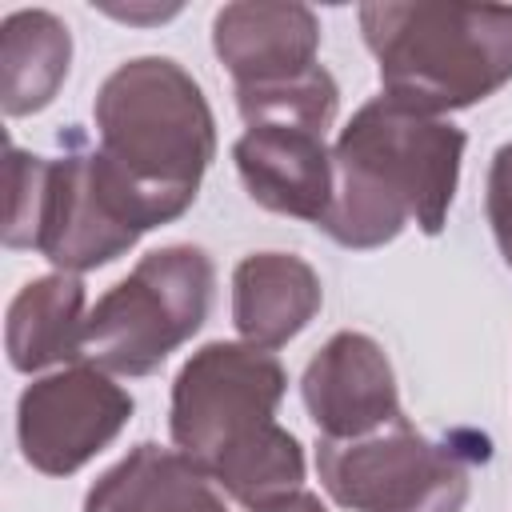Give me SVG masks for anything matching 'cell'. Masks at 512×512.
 <instances>
[{
    "label": "cell",
    "instance_id": "1",
    "mask_svg": "<svg viewBox=\"0 0 512 512\" xmlns=\"http://www.w3.org/2000/svg\"><path fill=\"white\" fill-rule=\"evenodd\" d=\"M284 392L288 372L276 352L244 340H208L172 380V448L244 512L304 488V444L276 420Z\"/></svg>",
    "mask_w": 512,
    "mask_h": 512
},
{
    "label": "cell",
    "instance_id": "2",
    "mask_svg": "<svg viewBox=\"0 0 512 512\" xmlns=\"http://www.w3.org/2000/svg\"><path fill=\"white\" fill-rule=\"evenodd\" d=\"M464 148L468 132L452 120L404 108L384 92L372 96L332 144V204L320 232L352 252L384 248L408 224L440 236Z\"/></svg>",
    "mask_w": 512,
    "mask_h": 512
},
{
    "label": "cell",
    "instance_id": "3",
    "mask_svg": "<svg viewBox=\"0 0 512 512\" xmlns=\"http://www.w3.org/2000/svg\"><path fill=\"white\" fill-rule=\"evenodd\" d=\"M96 148L160 224L180 220L216 160V116L172 56H136L104 76L92 100Z\"/></svg>",
    "mask_w": 512,
    "mask_h": 512
},
{
    "label": "cell",
    "instance_id": "4",
    "mask_svg": "<svg viewBox=\"0 0 512 512\" xmlns=\"http://www.w3.org/2000/svg\"><path fill=\"white\" fill-rule=\"evenodd\" d=\"M356 16L384 96L404 108L460 112L512 80V4L376 0Z\"/></svg>",
    "mask_w": 512,
    "mask_h": 512
},
{
    "label": "cell",
    "instance_id": "5",
    "mask_svg": "<svg viewBox=\"0 0 512 512\" xmlns=\"http://www.w3.org/2000/svg\"><path fill=\"white\" fill-rule=\"evenodd\" d=\"M236 108L244 132L232 144V160L244 192L276 216L320 228L332 204V148L324 136L340 108L332 72L316 64L284 84L236 88Z\"/></svg>",
    "mask_w": 512,
    "mask_h": 512
},
{
    "label": "cell",
    "instance_id": "6",
    "mask_svg": "<svg viewBox=\"0 0 512 512\" xmlns=\"http://www.w3.org/2000/svg\"><path fill=\"white\" fill-rule=\"evenodd\" d=\"M212 296L216 264L200 244L152 248L88 308L84 360L116 376H152L204 328Z\"/></svg>",
    "mask_w": 512,
    "mask_h": 512
},
{
    "label": "cell",
    "instance_id": "7",
    "mask_svg": "<svg viewBox=\"0 0 512 512\" xmlns=\"http://www.w3.org/2000/svg\"><path fill=\"white\" fill-rule=\"evenodd\" d=\"M60 144L64 156L48 160L44 172L32 248L56 264V272L80 276L124 256L144 232L160 228V220L100 148H88L80 128H64Z\"/></svg>",
    "mask_w": 512,
    "mask_h": 512
},
{
    "label": "cell",
    "instance_id": "8",
    "mask_svg": "<svg viewBox=\"0 0 512 512\" xmlns=\"http://www.w3.org/2000/svg\"><path fill=\"white\" fill-rule=\"evenodd\" d=\"M316 476L348 512H460L472 488L468 460L408 416L356 440H316Z\"/></svg>",
    "mask_w": 512,
    "mask_h": 512
},
{
    "label": "cell",
    "instance_id": "9",
    "mask_svg": "<svg viewBox=\"0 0 512 512\" xmlns=\"http://www.w3.org/2000/svg\"><path fill=\"white\" fill-rule=\"evenodd\" d=\"M136 400L92 360L32 380L16 400L20 456L44 476H72L96 460L132 420Z\"/></svg>",
    "mask_w": 512,
    "mask_h": 512
},
{
    "label": "cell",
    "instance_id": "10",
    "mask_svg": "<svg viewBox=\"0 0 512 512\" xmlns=\"http://www.w3.org/2000/svg\"><path fill=\"white\" fill-rule=\"evenodd\" d=\"M300 396L320 440H356L404 416L388 352L368 332H336L300 376Z\"/></svg>",
    "mask_w": 512,
    "mask_h": 512
},
{
    "label": "cell",
    "instance_id": "11",
    "mask_svg": "<svg viewBox=\"0 0 512 512\" xmlns=\"http://www.w3.org/2000/svg\"><path fill=\"white\" fill-rule=\"evenodd\" d=\"M212 52L236 88H268L316 68L320 20L296 0H236L212 16Z\"/></svg>",
    "mask_w": 512,
    "mask_h": 512
},
{
    "label": "cell",
    "instance_id": "12",
    "mask_svg": "<svg viewBox=\"0 0 512 512\" xmlns=\"http://www.w3.org/2000/svg\"><path fill=\"white\" fill-rule=\"evenodd\" d=\"M324 304L316 268L292 252H252L232 268V324L244 344L284 348Z\"/></svg>",
    "mask_w": 512,
    "mask_h": 512
},
{
    "label": "cell",
    "instance_id": "13",
    "mask_svg": "<svg viewBox=\"0 0 512 512\" xmlns=\"http://www.w3.org/2000/svg\"><path fill=\"white\" fill-rule=\"evenodd\" d=\"M80 512H232L216 480L176 448L140 440L84 492Z\"/></svg>",
    "mask_w": 512,
    "mask_h": 512
},
{
    "label": "cell",
    "instance_id": "14",
    "mask_svg": "<svg viewBox=\"0 0 512 512\" xmlns=\"http://www.w3.org/2000/svg\"><path fill=\"white\" fill-rule=\"evenodd\" d=\"M84 324H88V292L72 272H48L28 280L4 320L8 364L24 376L44 372L52 364L84 360Z\"/></svg>",
    "mask_w": 512,
    "mask_h": 512
},
{
    "label": "cell",
    "instance_id": "15",
    "mask_svg": "<svg viewBox=\"0 0 512 512\" xmlns=\"http://www.w3.org/2000/svg\"><path fill=\"white\" fill-rule=\"evenodd\" d=\"M72 64V32L48 8L8 12L0 24V108L4 116L44 112Z\"/></svg>",
    "mask_w": 512,
    "mask_h": 512
},
{
    "label": "cell",
    "instance_id": "16",
    "mask_svg": "<svg viewBox=\"0 0 512 512\" xmlns=\"http://www.w3.org/2000/svg\"><path fill=\"white\" fill-rule=\"evenodd\" d=\"M44 172H48V156L24 152L16 144L8 148V220H4V244L8 248H32L36 244Z\"/></svg>",
    "mask_w": 512,
    "mask_h": 512
},
{
    "label": "cell",
    "instance_id": "17",
    "mask_svg": "<svg viewBox=\"0 0 512 512\" xmlns=\"http://www.w3.org/2000/svg\"><path fill=\"white\" fill-rule=\"evenodd\" d=\"M484 216L504 264L512 268V140L492 152L488 184H484Z\"/></svg>",
    "mask_w": 512,
    "mask_h": 512
},
{
    "label": "cell",
    "instance_id": "18",
    "mask_svg": "<svg viewBox=\"0 0 512 512\" xmlns=\"http://www.w3.org/2000/svg\"><path fill=\"white\" fill-rule=\"evenodd\" d=\"M252 512H328V504L316 492L296 488V492H288V496H280V500H272L264 508H252Z\"/></svg>",
    "mask_w": 512,
    "mask_h": 512
}]
</instances>
